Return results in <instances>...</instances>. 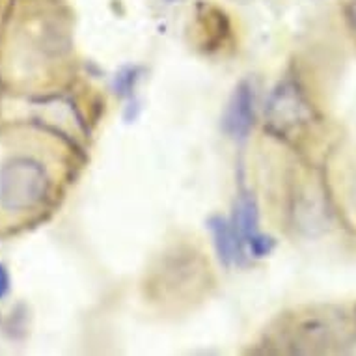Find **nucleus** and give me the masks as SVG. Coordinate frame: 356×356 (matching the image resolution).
I'll return each instance as SVG.
<instances>
[{
  "label": "nucleus",
  "instance_id": "1",
  "mask_svg": "<svg viewBox=\"0 0 356 356\" xmlns=\"http://www.w3.org/2000/svg\"><path fill=\"white\" fill-rule=\"evenodd\" d=\"M53 194V175L34 153L13 152L0 159V211L29 215L43 207Z\"/></svg>",
  "mask_w": 356,
  "mask_h": 356
},
{
  "label": "nucleus",
  "instance_id": "2",
  "mask_svg": "<svg viewBox=\"0 0 356 356\" xmlns=\"http://www.w3.org/2000/svg\"><path fill=\"white\" fill-rule=\"evenodd\" d=\"M306 116L308 108L297 86H293L291 82H284L276 88L267 105V120L270 127L278 133H286L289 129L297 127L298 123H302Z\"/></svg>",
  "mask_w": 356,
  "mask_h": 356
},
{
  "label": "nucleus",
  "instance_id": "3",
  "mask_svg": "<svg viewBox=\"0 0 356 356\" xmlns=\"http://www.w3.org/2000/svg\"><path fill=\"white\" fill-rule=\"evenodd\" d=\"M252 123H254V94L246 82H241L229 99L222 125L229 136L245 138L250 133Z\"/></svg>",
  "mask_w": 356,
  "mask_h": 356
},
{
  "label": "nucleus",
  "instance_id": "4",
  "mask_svg": "<svg viewBox=\"0 0 356 356\" xmlns=\"http://www.w3.org/2000/svg\"><path fill=\"white\" fill-rule=\"evenodd\" d=\"M209 229L215 237V246L218 256L224 263H234L243 259V243L235 232L234 222L226 220L222 216H211Z\"/></svg>",
  "mask_w": 356,
  "mask_h": 356
},
{
  "label": "nucleus",
  "instance_id": "5",
  "mask_svg": "<svg viewBox=\"0 0 356 356\" xmlns=\"http://www.w3.org/2000/svg\"><path fill=\"white\" fill-rule=\"evenodd\" d=\"M131 82H135V71L123 70L122 73H120V76L116 79V88L120 90V94H129Z\"/></svg>",
  "mask_w": 356,
  "mask_h": 356
},
{
  "label": "nucleus",
  "instance_id": "6",
  "mask_svg": "<svg viewBox=\"0 0 356 356\" xmlns=\"http://www.w3.org/2000/svg\"><path fill=\"white\" fill-rule=\"evenodd\" d=\"M8 291H10V275L6 267L0 263V300L6 297Z\"/></svg>",
  "mask_w": 356,
  "mask_h": 356
},
{
  "label": "nucleus",
  "instance_id": "7",
  "mask_svg": "<svg viewBox=\"0 0 356 356\" xmlns=\"http://www.w3.org/2000/svg\"><path fill=\"white\" fill-rule=\"evenodd\" d=\"M347 15H349V21L353 23V26L356 29V0H355V2H350L349 10H347Z\"/></svg>",
  "mask_w": 356,
  "mask_h": 356
},
{
  "label": "nucleus",
  "instance_id": "8",
  "mask_svg": "<svg viewBox=\"0 0 356 356\" xmlns=\"http://www.w3.org/2000/svg\"><path fill=\"white\" fill-rule=\"evenodd\" d=\"M170 2H174V0H170Z\"/></svg>",
  "mask_w": 356,
  "mask_h": 356
}]
</instances>
